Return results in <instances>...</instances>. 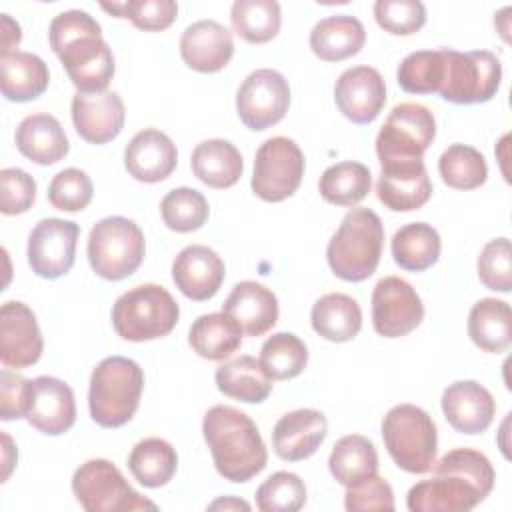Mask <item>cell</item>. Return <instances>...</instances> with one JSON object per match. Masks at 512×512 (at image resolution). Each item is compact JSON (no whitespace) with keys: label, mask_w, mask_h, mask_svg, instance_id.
<instances>
[{"label":"cell","mask_w":512,"mask_h":512,"mask_svg":"<svg viewBox=\"0 0 512 512\" xmlns=\"http://www.w3.org/2000/svg\"><path fill=\"white\" fill-rule=\"evenodd\" d=\"M50 48L80 94L104 92L114 76V56L100 24L84 10H66L50 22Z\"/></svg>","instance_id":"1"},{"label":"cell","mask_w":512,"mask_h":512,"mask_svg":"<svg viewBox=\"0 0 512 512\" xmlns=\"http://www.w3.org/2000/svg\"><path fill=\"white\" fill-rule=\"evenodd\" d=\"M202 434L220 476L242 484L266 468L268 452L254 420L226 404L212 406L202 420Z\"/></svg>","instance_id":"2"},{"label":"cell","mask_w":512,"mask_h":512,"mask_svg":"<svg viewBox=\"0 0 512 512\" xmlns=\"http://www.w3.org/2000/svg\"><path fill=\"white\" fill-rule=\"evenodd\" d=\"M382 246L384 226L380 216L370 208H352L330 238L326 260L338 278L362 282L376 272Z\"/></svg>","instance_id":"3"},{"label":"cell","mask_w":512,"mask_h":512,"mask_svg":"<svg viewBox=\"0 0 512 512\" xmlns=\"http://www.w3.org/2000/svg\"><path fill=\"white\" fill-rule=\"evenodd\" d=\"M144 388L142 368L126 356H108L96 364L90 376L88 408L102 428H120L138 410Z\"/></svg>","instance_id":"4"},{"label":"cell","mask_w":512,"mask_h":512,"mask_svg":"<svg viewBox=\"0 0 512 512\" xmlns=\"http://www.w3.org/2000/svg\"><path fill=\"white\" fill-rule=\"evenodd\" d=\"M180 316L178 302L158 284H140L124 292L112 306V326L128 342L168 336Z\"/></svg>","instance_id":"5"},{"label":"cell","mask_w":512,"mask_h":512,"mask_svg":"<svg viewBox=\"0 0 512 512\" xmlns=\"http://www.w3.org/2000/svg\"><path fill=\"white\" fill-rule=\"evenodd\" d=\"M382 438L398 468L410 474L432 470L438 450V430L426 410L414 404L390 408L382 420Z\"/></svg>","instance_id":"6"},{"label":"cell","mask_w":512,"mask_h":512,"mask_svg":"<svg viewBox=\"0 0 512 512\" xmlns=\"http://www.w3.org/2000/svg\"><path fill=\"white\" fill-rule=\"evenodd\" d=\"M146 252L140 226L124 216H108L96 222L88 234V262L104 280H124L132 276Z\"/></svg>","instance_id":"7"},{"label":"cell","mask_w":512,"mask_h":512,"mask_svg":"<svg viewBox=\"0 0 512 512\" xmlns=\"http://www.w3.org/2000/svg\"><path fill=\"white\" fill-rule=\"evenodd\" d=\"M444 60L438 94L452 104H482L496 96L502 80V64L488 50L458 52L440 48Z\"/></svg>","instance_id":"8"},{"label":"cell","mask_w":512,"mask_h":512,"mask_svg":"<svg viewBox=\"0 0 512 512\" xmlns=\"http://www.w3.org/2000/svg\"><path fill=\"white\" fill-rule=\"evenodd\" d=\"M72 492L78 504L88 512H132L158 508L126 482L116 464L104 458L86 460L76 468L72 476Z\"/></svg>","instance_id":"9"},{"label":"cell","mask_w":512,"mask_h":512,"mask_svg":"<svg viewBox=\"0 0 512 512\" xmlns=\"http://www.w3.org/2000/svg\"><path fill=\"white\" fill-rule=\"evenodd\" d=\"M436 136L430 108L416 102L396 104L376 136V154L382 164L422 160Z\"/></svg>","instance_id":"10"},{"label":"cell","mask_w":512,"mask_h":512,"mask_svg":"<svg viewBox=\"0 0 512 512\" xmlns=\"http://www.w3.org/2000/svg\"><path fill=\"white\" fill-rule=\"evenodd\" d=\"M302 176L304 154L300 146L286 136H274L256 150L250 186L260 200L282 202L298 190Z\"/></svg>","instance_id":"11"},{"label":"cell","mask_w":512,"mask_h":512,"mask_svg":"<svg viewBox=\"0 0 512 512\" xmlns=\"http://www.w3.org/2000/svg\"><path fill=\"white\" fill-rule=\"evenodd\" d=\"M290 106L288 80L272 68L250 72L236 92V112L250 130H266L278 124Z\"/></svg>","instance_id":"12"},{"label":"cell","mask_w":512,"mask_h":512,"mask_svg":"<svg viewBox=\"0 0 512 512\" xmlns=\"http://www.w3.org/2000/svg\"><path fill=\"white\" fill-rule=\"evenodd\" d=\"M80 228L72 220L42 218L28 236V264L32 272L46 280H56L70 272L76 258Z\"/></svg>","instance_id":"13"},{"label":"cell","mask_w":512,"mask_h":512,"mask_svg":"<svg viewBox=\"0 0 512 512\" xmlns=\"http://www.w3.org/2000/svg\"><path fill=\"white\" fill-rule=\"evenodd\" d=\"M424 304L416 290L398 276L376 282L372 292V326L384 338H400L420 326Z\"/></svg>","instance_id":"14"},{"label":"cell","mask_w":512,"mask_h":512,"mask_svg":"<svg viewBox=\"0 0 512 512\" xmlns=\"http://www.w3.org/2000/svg\"><path fill=\"white\" fill-rule=\"evenodd\" d=\"M44 340L34 312L18 300L0 308V360L6 368H28L42 356Z\"/></svg>","instance_id":"15"},{"label":"cell","mask_w":512,"mask_h":512,"mask_svg":"<svg viewBox=\"0 0 512 512\" xmlns=\"http://www.w3.org/2000/svg\"><path fill=\"white\" fill-rule=\"evenodd\" d=\"M334 100L342 116L354 124H370L386 104V84L372 66L344 70L334 86Z\"/></svg>","instance_id":"16"},{"label":"cell","mask_w":512,"mask_h":512,"mask_svg":"<svg viewBox=\"0 0 512 512\" xmlns=\"http://www.w3.org/2000/svg\"><path fill=\"white\" fill-rule=\"evenodd\" d=\"M26 420L48 436H60L68 432L76 422V402L72 388L54 376L34 378Z\"/></svg>","instance_id":"17"},{"label":"cell","mask_w":512,"mask_h":512,"mask_svg":"<svg viewBox=\"0 0 512 512\" xmlns=\"http://www.w3.org/2000/svg\"><path fill=\"white\" fill-rule=\"evenodd\" d=\"M226 268L222 258L204 244L182 248L172 262V280L176 288L194 302L210 300L222 286Z\"/></svg>","instance_id":"18"},{"label":"cell","mask_w":512,"mask_h":512,"mask_svg":"<svg viewBox=\"0 0 512 512\" xmlns=\"http://www.w3.org/2000/svg\"><path fill=\"white\" fill-rule=\"evenodd\" d=\"M124 102L118 92L104 90L96 94L76 92L72 98V122L82 140L106 144L124 128Z\"/></svg>","instance_id":"19"},{"label":"cell","mask_w":512,"mask_h":512,"mask_svg":"<svg viewBox=\"0 0 512 512\" xmlns=\"http://www.w3.org/2000/svg\"><path fill=\"white\" fill-rule=\"evenodd\" d=\"M376 184L378 200L394 212H410L422 208L432 196V182L428 178L424 160L392 162L380 166Z\"/></svg>","instance_id":"20"},{"label":"cell","mask_w":512,"mask_h":512,"mask_svg":"<svg viewBox=\"0 0 512 512\" xmlns=\"http://www.w3.org/2000/svg\"><path fill=\"white\" fill-rule=\"evenodd\" d=\"M328 434V420L320 410L300 408L284 414L272 430V446L278 458L300 462L310 458Z\"/></svg>","instance_id":"21"},{"label":"cell","mask_w":512,"mask_h":512,"mask_svg":"<svg viewBox=\"0 0 512 512\" xmlns=\"http://www.w3.org/2000/svg\"><path fill=\"white\" fill-rule=\"evenodd\" d=\"M232 54V32L216 20H198L180 36V56L196 72H218L230 62Z\"/></svg>","instance_id":"22"},{"label":"cell","mask_w":512,"mask_h":512,"mask_svg":"<svg viewBox=\"0 0 512 512\" xmlns=\"http://www.w3.org/2000/svg\"><path fill=\"white\" fill-rule=\"evenodd\" d=\"M442 412L456 432L480 434L492 424L496 402L482 384L458 380L442 392Z\"/></svg>","instance_id":"23"},{"label":"cell","mask_w":512,"mask_h":512,"mask_svg":"<svg viewBox=\"0 0 512 512\" xmlns=\"http://www.w3.org/2000/svg\"><path fill=\"white\" fill-rule=\"evenodd\" d=\"M176 162V144L156 128L140 130L124 148V166L138 182L154 184L166 180L174 172Z\"/></svg>","instance_id":"24"},{"label":"cell","mask_w":512,"mask_h":512,"mask_svg":"<svg viewBox=\"0 0 512 512\" xmlns=\"http://www.w3.org/2000/svg\"><path fill=\"white\" fill-rule=\"evenodd\" d=\"M484 496L466 480L452 474H434L408 490L406 506L410 512H468Z\"/></svg>","instance_id":"25"},{"label":"cell","mask_w":512,"mask_h":512,"mask_svg":"<svg viewBox=\"0 0 512 512\" xmlns=\"http://www.w3.org/2000/svg\"><path fill=\"white\" fill-rule=\"evenodd\" d=\"M222 312L232 316L246 336L266 334L278 320V298L260 282L242 280L228 294Z\"/></svg>","instance_id":"26"},{"label":"cell","mask_w":512,"mask_h":512,"mask_svg":"<svg viewBox=\"0 0 512 512\" xmlns=\"http://www.w3.org/2000/svg\"><path fill=\"white\" fill-rule=\"evenodd\" d=\"M16 148L30 162L50 166L60 162L70 142L62 124L52 114H30L16 128Z\"/></svg>","instance_id":"27"},{"label":"cell","mask_w":512,"mask_h":512,"mask_svg":"<svg viewBox=\"0 0 512 512\" xmlns=\"http://www.w3.org/2000/svg\"><path fill=\"white\" fill-rule=\"evenodd\" d=\"M0 86L2 94L10 102H30L44 94L50 82L46 62L32 54L14 50L0 54Z\"/></svg>","instance_id":"28"},{"label":"cell","mask_w":512,"mask_h":512,"mask_svg":"<svg viewBox=\"0 0 512 512\" xmlns=\"http://www.w3.org/2000/svg\"><path fill=\"white\" fill-rule=\"evenodd\" d=\"M366 42V30L356 16L336 14L322 18L310 32V48L324 62L356 56Z\"/></svg>","instance_id":"29"},{"label":"cell","mask_w":512,"mask_h":512,"mask_svg":"<svg viewBox=\"0 0 512 512\" xmlns=\"http://www.w3.org/2000/svg\"><path fill=\"white\" fill-rule=\"evenodd\" d=\"M194 176L210 188L234 186L244 170L240 150L222 138H210L200 142L190 158Z\"/></svg>","instance_id":"30"},{"label":"cell","mask_w":512,"mask_h":512,"mask_svg":"<svg viewBox=\"0 0 512 512\" xmlns=\"http://www.w3.org/2000/svg\"><path fill=\"white\" fill-rule=\"evenodd\" d=\"M310 322L314 332L324 340L348 342L362 328V310L352 296L330 292L314 302Z\"/></svg>","instance_id":"31"},{"label":"cell","mask_w":512,"mask_h":512,"mask_svg":"<svg viewBox=\"0 0 512 512\" xmlns=\"http://www.w3.org/2000/svg\"><path fill=\"white\" fill-rule=\"evenodd\" d=\"M330 474L338 484L352 488L378 474V452L374 442L360 434L342 436L328 458Z\"/></svg>","instance_id":"32"},{"label":"cell","mask_w":512,"mask_h":512,"mask_svg":"<svg viewBox=\"0 0 512 512\" xmlns=\"http://www.w3.org/2000/svg\"><path fill=\"white\" fill-rule=\"evenodd\" d=\"M468 336L484 352H506L512 342V312L508 302L496 298L478 300L468 314Z\"/></svg>","instance_id":"33"},{"label":"cell","mask_w":512,"mask_h":512,"mask_svg":"<svg viewBox=\"0 0 512 512\" xmlns=\"http://www.w3.org/2000/svg\"><path fill=\"white\" fill-rule=\"evenodd\" d=\"M242 328L238 322L224 314L212 312L198 316L188 332V342L192 350L206 360H226L242 344Z\"/></svg>","instance_id":"34"},{"label":"cell","mask_w":512,"mask_h":512,"mask_svg":"<svg viewBox=\"0 0 512 512\" xmlns=\"http://www.w3.org/2000/svg\"><path fill=\"white\" fill-rule=\"evenodd\" d=\"M216 386L234 400L260 404L272 392V378L264 372L260 360L244 354L216 368Z\"/></svg>","instance_id":"35"},{"label":"cell","mask_w":512,"mask_h":512,"mask_svg":"<svg viewBox=\"0 0 512 512\" xmlns=\"http://www.w3.org/2000/svg\"><path fill=\"white\" fill-rule=\"evenodd\" d=\"M392 258L408 272H424L440 258L442 242L436 228L426 222H412L398 228L392 236Z\"/></svg>","instance_id":"36"},{"label":"cell","mask_w":512,"mask_h":512,"mask_svg":"<svg viewBox=\"0 0 512 512\" xmlns=\"http://www.w3.org/2000/svg\"><path fill=\"white\" fill-rule=\"evenodd\" d=\"M128 468L138 484L146 488H160L174 478L178 454L174 446L162 438H144L132 448Z\"/></svg>","instance_id":"37"},{"label":"cell","mask_w":512,"mask_h":512,"mask_svg":"<svg viewBox=\"0 0 512 512\" xmlns=\"http://www.w3.org/2000/svg\"><path fill=\"white\" fill-rule=\"evenodd\" d=\"M372 186L368 166L354 160L332 164L324 170L318 182L320 196L334 206H354L364 200Z\"/></svg>","instance_id":"38"},{"label":"cell","mask_w":512,"mask_h":512,"mask_svg":"<svg viewBox=\"0 0 512 512\" xmlns=\"http://www.w3.org/2000/svg\"><path fill=\"white\" fill-rule=\"evenodd\" d=\"M234 32L250 44L270 42L282 24L276 0H236L230 10Z\"/></svg>","instance_id":"39"},{"label":"cell","mask_w":512,"mask_h":512,"mask_svg":"<svg viewBox=\"0 0 512 512\" xmlns=\"http://www.w3.org/2000/svg\"><path fill=\"white\" fill-rule=\"evenodd\" d=\"M438 172L444 184L456 190L480 188L488 178L484 154L468 144L448 146L438 160Z\"/></svg>","instance_id":"40"},{"label":"cell","mask_w":512,"mask_h":512,"mask_svg":"<svg viewBox=\"0 0 512 512\" xmlns=\"http://www.w3.org/2000/svg\"><path fill=\"white\" fill-rule=\"evenodd\" d=\"M308 362L306 344L292 332L272 334L260 350V364L272 380L296 378Z\"/></svg>","instance_id":"41"},{"label":"cell","mask_w":512,"mask_h":512,"mask_svg":"<svg viewBox=\"0 0 512 512\" xmlns=\"http://www.w3.org/2000/svg\"><path fill=\"white\" fill-rule=\"evenodd\" d=\"M208 202L202 192L182 186L170 190L160 202V214L164 224L180 234L202 228L208 220Z\"/></svg>","instance_id":"42"},{"label":"cell","mask_w":512,"mask_h":512,"mask_svg":"<svg viewBox=\"0 0 512 512\" xmlns=\"http://www.w3.org/2000/svg\"><path fill=\"white\" fill-rule=\"evenodd\" d=\"M442 50H418L408 54L396 72L398 84L410 94H438L442 84Z\"/></svg>","instance_id":"43"},{"label":"cell","mask_w":512,"mask_h":512,"mask_svg":"<svg viewBox=\"0 0 512 512\" xmlns=\"http://www.w3.org/2000/svg\"><path fill=\"white\" fill-rule=\"evenodd\" d=\"M434 474H452L468 484H472L484 498L494 488V468L490 460L472 448H454L446 452L438 462H434Z\"/></svg>","instance_id":"44"},{"label":"cell","mask_w":512,"mask_h":512,"mask_svg":"<svg viewBox=\"0 0 512 512\" xmlns=\"http://www.w3.org/2000/svg\"><path fill=\"white\" fill-rule=\"evenodd\" d=\"M304 504L306 486L294 472H274L256 490V506L262 512H296Z\"/></svg>","instance_id":"45"},{"label":"cell","mask_w":512,"mask_h":512,"mask_svg":"<svg viewBox=\"0 0 512 512\" xmlns=\"http://www.w3.org/2000/svg\"><path fill=\"white\" fill-rule=\"evenodd\" d=\"M106 12L116 18H128L136 28L146 32L166 30L178 14V4L174 0H128V2H102Z\"/></svg>","instance_id":"46"},{"label":"cell","mask_w":512,"mask_h":512,"mask_svg":"<svg viewBox=\"0 0 512 512\" xmlns=\"http://www.w3.org/2000/svg\"><path fill=\"white\" fill-rule=\"evenodd\" d=\"M94 194L90 176L80 168H66L58 172L48 184V202L64 212L84 210Z\"/></svg>","instance_id":"47"},{"label":"cell","mask_w":512,"mask_h":512,"mask_svg":"<svg viewBox=\"0 0 512 512\" xmlns=\"http://www.w3.org/2000/svg\"><path fill=\"white\" fill-rule=\"evenodd\" d=\"M374 18L380 28L396 36H410L426 22V8L420 0H378Z\"/></svg>","instance_id":"48"},{"label":"cell","mask_w":512,"mask_h":512,"mask_svg":"<svg viewBox=\"0 0 512 512\" xmlns=\"http://www.w3.org/2000/svg\"><path fill=\"white\" fill-rule=\"evenodd\" d=\"M478 278L494 292H510L512 288V252L508 238L490 240L478 256Z\"/></svg>","instance_id":"49"},{"label":"cell","mask_w":512,"mask_h":512,"mask_svg":"<svg viewBox=\"0 0 512 512\" xmlns=\"http://www.w3.org/2000/svg\"><path fill=\"white\" fill-rule=\"evenodd\" d=\"M36 200L34 178L20 168H4L0 172V210L6 216L24 214Z\"/></svg>","instance_id":"50"},{"label":"cell","mask_w":512,"mask_h":512,"mask_svg":"<svg viewBox=\"0 0 512 512\" xmlns=\"http://www.w3.org/2000/svg\"><path fill=\"white\" fill-rule=\"evenodd\" d=\"M344 506L350 512L364 510H394L392 486L382 476H372L366 482L346 488Z\"/></svg>","instance_id":"51"},{"label":"cell","mask_w":512,"mask_h":512,"mask_svg":"<svg viewBox=\"0 0 512 512\" xmlns=\"http://www.w3.org/2000/svg\"><path fill=\"white\" fill-rule=\"evenodd\" d=\"M30 390H32V380L16 372L2 370L0 372V418L6 422L26 418Z\"/></svg>","instance_id":"52"},{"label":"cell","mask_w":512,"mask_h":512,"mask_svg":"<svg viewBox=\"0 0 512 512\" xmlns=\"http://www.w3.org/2000/svg\"><path fill=\"white\" fill-rule=\"evenodd\" d=\"M22 38L18 22H14L8 14H0V54H10L18 48Z\"/></svg>","instance_id":"53"},{"label":"cell","mask_w":512,"mask_h":512,"mask_svg":"<svg viewBox=\"0 0 512 512\" xmlns=\"http://www.w3.org/2000/svg\"><path fill=\"white\" fill-rule=\"evenodd\" d=\"M2 444H4V474H2V482H6L8 480V476H10V472H12V468H14V464H16V458H18V454H16V448H14V444H12V438L6 434V432H2Z\"/></svg>","instance_id":"54"},{"label":"cell","mask_w":512,"mask_h":512,"mask_svg":"<svg viewBox=\"0 0 512 512\" xmlns=\"http://www.w3.org/2000/svg\"><path fill=\"white\" fill-rule=\"evenodd\" d=\"M208 510H250V504L236 498V496H224L208 504Z\"/></svg>","instance_id":"55"}]
</instances>
